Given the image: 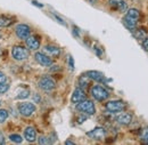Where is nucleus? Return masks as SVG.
Masks as SVG:
<instances>
[{
	"instance_id": "f257e3e1",
	"label": "nucleus",
	"mask_w": 148,
	"mask_h": 145,
	"mask_svg": "<svg viewBox=\"0 0 148 145\" xmlns=\"http://www.w3.org/2000/svg\"><path fill=\"white\" fill-rule=\"evenodd\" d=\"M91 95H92L93 98L96 101H98V102L106 101L110 97V93L106 90L103 86H99V85H96L91 88Z\"/></svg>"
},
{
	"instance_id": "f03ea898",
	"label": "nucleus",
	"mask_w": 148,
	"mask_h": 145,
	"mask_svg": "<svg viewBox=\"0 0 148 145\" xmlns=\"http://www.w3.org/2000/svg\"><path fill=\"white\" fill-rule=\"evenodd\" d=\"M76 110L82 112V113H86L88 115H92V114L96 113V108H95L93 102L87 99V98L84 101H82V102L76 104Z\"/></svg>"
},
{
	"instance_id": "7ed1b4c3",
	"label": "nucleus",
	"mask_w": 148,
	"mask_h": 145,
	"mask_svg": "<svg viewBox=\"0 0 148 145\" xmlns=\"http://www.w3.org/2000/svg\"><path fill=\"white\" fill-rule=\"evenodd\" d=\"M12 56L17 61H24V59L29 58L30 52H29V49H26L23 46H15L12 49Z\"/></svg>"
},
{
	"instance_id": "20e7f679",
	"label": "nucleus",
	"mask_w": 148,
	"mask_h": 145,
	"mask_svg": "<svg viewBox=\"0 0 148 145\" xmlns=\"http://www.w3.org/2000/svg\"><path fill=\"white\" fill-rule=\"evenodd\" d=\"M106 110L112 113H119L122 112L123 110L127 108V104L123 101H110L106 103Z\"/></svg>"
},
{
	"instance_id": "39448f33",
	"label": "nucleus",
	"mask_w": 148,
	"mask_h": 145,
	"mask_svg": "<svg viewBox=\"0 0 148 145\" xmlns=\"http://www.w3.org/2000/svg\"><path fill=\"white\" fill-rule=\"evenodd\" d=\"M36 105L32 104V103H29V102H24V103H21L18 105V111L19 113L23 115V117H30L32 115L34 112H36Z\"/></svg>"
},
{
	"instance_id": "423d86ee",
	"label": "nucleus",
	"mask_w": 148,
	"mask_h": 145,
	"mask_svg": "<svg viewBox=\"0 0 148 145\" xmlns=\"http://www.w3.org/2000/svg\"><path fill=\"white\" fill-rule=\"evenodd\" d=\"M38 86H39L42 90L50 91V90H53V89H55L56 85H55V81H54L51 78H49V77H43V78H41V79L39 80Z\"/></svg>"
},
{
	"instance_id": "0eeeda50",
	"label": "nucleus",
	"mask_w": 148,
	"mask_h": 145,
	"mask_svg": "<svg viewBox=\"0 0 148 145\" xmlns=\"http://www.w3.org/2000/svg\"><path fill=\"white\" fill-rule=\"evenodd\" d=\"M15 31H16V36L18 37L19 39H22V40H26V38L31 33V29L26 24H18L16 26Z\"/></svg>"
},
{
	"instance_id": "6e6552de",
	"label": "nucleus",
	"mask_w": 148,
	"mask_h": 145,
	"mask_svg": "<svg viewBox=\"0 0 148 145\" xmlns=\"http://www.w3.org/2000/svg\"><path fill=\"white\" fill-rule=\"evenodd\" d=\"M105 135H106V131L105 129L101 127H97L92 129L91 131H88L87 133V136H89L90 138L96 139V141H100V139H104L105 138Z\"/></svg>"
},
{
	"instance_id": "1a4fd4ad",
	"label": "nucleus",
	"mask_w": 148,
	"mask_h": 145,
	"mask_svg": "<svg viewBox=\"0 0 148 145\" xmlns=\"http://www.w3.org/2000/svg\"><path fill=\"white\" fill-rule=\"evenodd\" d=\"M34 58H36V61L40 65H42V66H51L53 65V59L49 56L43 54V53H36Z\"/></svg>"
},
{
	"instance_id": "9d476101",
	"label": "nucleus",
	"mask_w": 148,
	"mask_h": 145,
	"mask_svg": "<svg viewBox=\"0 0 148 145\" xmlns=\"http://www.w3.org/2000/svg\"><path fill=\"white\" fill-rule=\"evenodd\" d=\"M87 98V95H86V91L83 90V89H81L80 87L79 88H76L74 93L72 94V97H71V102L73 103V104H77V103H80V102H82V101H84Z\"/></svg>"
},
{
	"instance_id": "9b49d317",
	"label": "nucleus",
	"mask_w": 148,
	"mask_h": 145,
	"mask_svg": "<svg viewBox=\"0 0 148 145\" xmlns=\"http://www.w3.org/2000/svg\"><path fill=\"white\" fill-rule=\"evenodd\" d=\"M108 3H110V6L113 9H116L119 12L124 13V12L128 10V5H127V2L124 0H110Z\"/></svg>"
},
{
	"instance_id": "f8f14e48",
	"label": "nucleus",
	"mask_w": 148,
	"mask_h": 145,
	"mask_svg": "<svg viewBox=\"0 0 148 145\" xmlns=\"http://www.w3.org/2000/svg\"><path fill=\"white\" fill-rule=\"evenodd\" d=\"M26 45L31 50H37L40 48V39L36 36H29L26 38Z\"/></svg>"
},
{
	"instance_id": "ddd939ff",
	"label": "nucleus",
	"mask_w": 148,
	"mask_h": 145,
	"mask_svg": "<svg viewBox=\"0 0 148 145\" xmlns=\"http://www.w3.org/2000/svg\"><path fill=\"white\" fill-rule=\"evenodd\" d=\"M24 137L30 143L36 142V139H37V131H36V129L33 127H27L25 129V131H24Z\"/></svg>"
},
{
	"instance_id": "4468645a",
	"label": "nucleus",
	"mask_w": 148,
	"mask_h": 145,
	"mask_svg": "<svg viewBox=\"0 0 148 145\" xmlns=\"http://www.w3.org/2000/svg\"><path fill=\"white\" fill-rule=\"evenodd\" d=\"M116 120L122 126H129L132 121V115L130 113H122L116 118Z\"/></svg>"
},
{
	"instance_id": "2eb2a0df",
	"label": "nucleus",
	"mask_w": 148,
	"mask_h": 145,
	"mask_svg": "<svg viewBox=\"0 0 148 145\" xmlns=\"http://www.w3.org/2000/svg\"><path fill=\"white\" fill-rule=\"evenodd\" d=\"M88 77H89V79H91V80H95V81H97V82H103V81H105V78H104V74L101 72H99V71H95V70H91V71H88V72L86 73Z\"/></svg>"
},
{
	"instance_id": "dca6fc26",
	"label": "nucleus",
	"mask_w": 148,
	"mask_h": 145,
	"mask_svg": "<svg viewBox=\"0 0 148 145\" xmlns=\"http://www.w3.org/2000/svg\"><path fill=\"white\" fill-rule=\"evenodd\" d=\"M14 22H15V18L14 17H10V16H7V15H1L0 16V26L1 28L10 26Z\"/></svg>"
},
{
	"instance_id": "f3484780",
	"label": "nucleus",
	"mask_w": 148,
	"mask_h": 145,
	"mask_svg": "<svg viewBox=\"0 0 148 145\" xmlns=\"http://www.w3.org/2000/svg\"><path fill=\"white\" fill-rule=\"evenodd\" d=\"M137 22H138V21H136V19H133V18L129 17V16H127V15L123 17V23H124V25H125L129 30H131V31H133V30L136 29Z\"/></svg>"
},
{
	"instance_id": "a211bd4d",
	"label": "nucleus",
	"mask_w": 148,
	"mask_h": 145,
	"mask_svg": "<svg viewBox=\"0 0 148 145\" xmlns=\"http://www.w3.org/2000/svg\"><path fill=\"white\" fill-rule=\"evenodd\" d=\"M45 50L49 55L54 56V57H58V56L60 55V48H58V47H56V46H50V45H48V46L45 47Z\"/></svg>"
},
{
	"instance_id": "6ab92c4d",
	"label": "nucleus",
	"mask_w": 148,
	"mask_h": 145,
	"mask_svg": "<svg viewBox=\"0 0 148 145\" xmlns=\"http://www.w3.org/2000/svg\"><path fill=\"white\" fill-rule=\"evenodd\" d=\"M79 84H80V88H81V89H83V90L88 89L89 84H90V81H89V77H88L87 74L81 75L80 79H79Z\"/></svg>"
},
{
	"instance_id": "aec40b11",
	"label": "nucleus",
	"mask_w": 148,
	"mask_h": 145,
	"mask_svg": "<svg viewBox=\"0 0 148 145\" xmlns=\"http://www.w3.org/2000/svg\"><path fill=\"white\" fill-rule=\"evenodd\" d=\"M127 16L133 18L136 21H139V18H140V12L138 9H136V8H130V9L127 10Z\"/></svg>"
},
{
	"instance_id": "412c9836",
	"label": "nucleus",
	"mask_w": 148,
	"mask_h": 145,
	"mask_svg": "<svg viewBox=\"0 0 148 145\" xmlns=\"http://www.w3.org/2000/svg\"><path fill=\"white\" fill-rule=\"evenodd\" d=\"M133 31H134L133 32V36H134V38H137V39H143V38H145V36H146V31L143 30V29H134Z\"/></svg>"
},
{
	"instance_id": "4be33fe9",
	"label": "nucleus",
	"mask_w": 148,
	"mask_h": 145,
	"mask_svg": "<svg viewBox=\"0 0 148 145\" xmlns=\"http://www.w3.org/2000/svg\"><path fill=\"white\" fill-rule=\"evenodd\" d=\"M9 139L12 141V142H14V143H22V141H23V138H22V136L21 135H17V134H12L10 136H9Z\"/></svg>"
},
{
	"instance_id": "5701e85b",
	"label": "nucleus",
	"mask_w": 148,
	"mask_h": 145,
	"mask_svg": "<svg viewBox=\"0 0 148 145\" xmlns=\"http://www.w3.org/2000/svg\"><path fill=\"white\" fill-rule=\"evenodd\" d=\"M8 118V111L5 109H0V124H3Z\"/></svg>"
},
{
	"instance_id": "b1692460",
	"label": "nucleus",
	"mask_w": 148,
	"mask_h": 145,
	"mask_svg": "<svg viewBox=\"0 0 148 145\" xmlns=\"http://www.w3.org/2000/svg\"><path fill=\"white\" fill-rule=\"evenodd\" d=\"M30 96V91L27 89H24V90H21L17 95V98L18 99H24V98H27Z\"/></svg>"
},
{
	"instance_id": "393cba45",
	"label": "nucleus",
	"mask_w": 148,
	"mask_h": 145,
	"mask_svg": "<svg viewBox=\"0 0 148 145\" xmlns=\"http://www.w3.org/2000/svg\"><path fill=\"white\" fill-rule=\"evenodd\" d=\"M38 142H39V144H50L49 138L46 137V136H40V137L38 138Z\"/></svg>"
},
{
	"instance_id": "a878e982",
	"label": "nucleus",
	"mask_w": 148,
	"mask_h": 145,
	"mask_svg": "<svg viewBox=\"0 0 148 145\" xmlns=\"http://www.w3.org/2000/svg\"><path fill=\"white\" fill-rule=\"evenodd\" d=\"M8 88H9V86L7 85V84H0V94H3V93H6V91L8 90Z\"/></svg>"
},
{
	"instance_id": "bb28decb",
	"label": "nucleus",
	"mask_w": 148,
	"mask_h": 145,
	"mask_svg": "<svg viewBox=\"0 0 148 145\" xmlns=\"http://www.w3.org/2000/svg\"><path fill=\"white\" fill-rule=\"evenodd\" d=\"M141 139H143V142H145L146 144H148V129H145V130H144L143 136H141Z\"/></svg>"
},
{
	"instance_id": "cd10ccee",
	"label": "nucleus",
	"mask_w": 148,
	"mask_h": 145,
	"mask_svg": "<svg viewBox=\"0 0 148 145\" xmlns=\"http://www.w3.org/2000/svg\"><path fill=\"white\" fill-rule=\"evenodd\" d=\"M143 49H144L145 52H148V37L145 39V41L143 42Z\"/></svg>"
},
{
	"instance_id": "c85d7f7f",
	"label": "nucleus",
	"mask_w": 148,
	"mask_h": 145,
	"mask_svg": "<svg viewBox=\"0 0 148 145\" xmlns=\"http://www.w3.org/2000/svg\"><path fill=\"white\" fill-rule=\"evenodd\" d=\"M69 64H70V68L73 70L74 69V61H73V57H72V56H69Z\"/></svg>"
},
{
	"instance_id": "c756f323",
	"label": "nucleus",
	"mask_w": 148,
	"mask_h": 145,
	"mask_svg": "<svg viewBox=\"0 0 148 145\" xmlns=\"http://www.w3.org/2000/svg\"><path fill=\"white\" fill-rule=\"evenodd\" d=\"M5 81H6V75L0 71V84H3Z\"/></svg>"
},
{
	"instance_id": "7c9ffc66",
	"label": "nucleus",
	"mask_w": 148,
	"mask_h": 145,
	"mask_svg": "<svg viewBox=\"0 0 148 145\" xmlns=\"http://www.w3.org/2000/svg\"><path fill=\"white\" fill-rule=\"evenodd\" d=\"M0 144H5V137H3V135L0 133Z\"/></svg>"
},
{
	"instance_id": "2f4dec72",
	"label": "nucleus",
	"mask_w": 148,
	"mask_h": 145,
	"mask_svg": "<svg viewBox=\"0 0 148 145\" xmlns=\"http://www.w3.org/2000/svg\"><path fill=\"white\" fill-rule=\"evenodd\" d=\"M65 144H66V145H74L75 143H74L73 141H70V139H67V141L65 142Z\"/></svg>"
},
{
	"instance_id": "473e14b6",
	"label": "nucleus",
	"mask_w": 148,
	"mask_h": 145,
	"mask_svg": "<svg viewBox=\"0 0 148 145\" xmlns=\"http://www.w3.org/2000/svg\"><path fill=\"white\" fill-rule=\"evenodd\" d=\"M32 3L36 5V6H38V7H42V5H41V3H38L37 1H32Z\"/></svg>"
},
{
	"instance_id": "72a5a7b5",
	"label": "nucleus",
	"mask_w": 148,
	"mask_h": 145,
	"mask_svg": "<svg viewBox=\"0 0 148 145\" xmlns=\"http://www.w3.org/2000/svg\"><path fill=\"white\" fill-rule=\"evenodd\" d=\"M89 1H90L91 3H95V2H96V0H89Z\"/></svg>"
}]
</instances>
